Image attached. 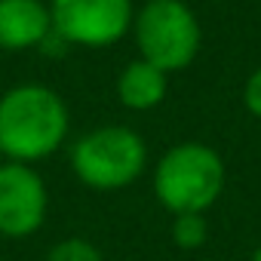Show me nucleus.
Instances as JSON below:
<instances>
[{
	"instance_id": "f257e3e1",
	"label": "nucleus",
	"mask_w": 261,
	"mask_h": 261,
	"mask_svg": "<svg viewBox=\"0 0 261 261\" xmlns=\"http://www.w3.org/2000/svg\"><path fill=\"white\" fill-rule=\"evenodd\" d=\"M68 136L65 101L40 83H25L0 98V151L13 163H34L59 151Z\"/></svg>"
},
{
	"instance_id": "f03ea898",
	"label": "nucleus",
	"mask_w": 261,
	"mask_h": 261,
	"mask_svg": "<svg viewBox=\"0 0 261 261\" xmlns=\"http://www.w3.org/2000/svg\"><path fill=\"white\" fill-rule=\"evenodd\" d=\"M224 191V163L209 145L169 148L154 169V194L172 215H203Z\"/></svg>"
},
{
	"instance_id": "7ed1b4c3",
	"label": "nucleus",
	"mask_w": 261,
	"mask_h": 261,
	"mask_svg": "<svg viewBox=\"0 0 261 261\" xmlns=\"http://www.w3.org/2000/svg\"><path fill=\"white\" fill-rule=\"evenodd\" d=\"M145 163H148V148L142 136L126 126L92 129L71 151L74 175L95 191L129 188L145 172Z\"/></svg>"
},
{
	"instance_id": "20e7f679",
	"label": "nucleus",
	"mask_w": 261,
	"mask_h": 261,
	"mask_svg": "<svg viewBox=\"0 0 261 261\" xmlns=\"http://www.w3.org/2000/svg\"><path fill=\"white\" fill-rule=\"evenodd\" d=\"M136 43L142 59L160 71H181L200 49V22L181 0H151L136 16Z\"/></svg>"
},
{
	"instance_id": "39448f33",
	"label": "nucleus",
	"mask_w": 261,
	"mask_h": 261,
	"mask_svg": "<svg viewBox=\"0 0 261 261\" xmlns=\"http://www.w3.org/2000/svg\"><path fill=\"white\" fill-rule=\"evenodd\" d=\"M53 31L65 43L111 46L133 22V0H53Z\"/></svg>"
},
{
	"instance_id": "423d86ee",
	"label": "nucleus",
	"mask_w": 261,
	"mask_h": 261,
	"mask_svg": "<svg viewBox=\"0 0 261 261\" xmlns=\"http://www.w3.org/2000/svg\"><path fill=\"white\" fill-rule=\"evenodd\" d=\"M49 194L43 178L28 163L0 166V233L22 240L43 227Z\"/></svg>"
},
{
	"instance_id": "0eeeda50",
	"label": "nucleus",
	"mask_w": 261,
	"mask_h": 261,
	"mask_svg": "<svg viewBox=\"0 0 261 261\" xmlns=\"http://www.w3.org/2000/svg\"><path fill=\"white\" fill-rule=\"evenodd\" d=\"M53 16L40 0H0V49L43 46Z\"/></svg>"
},
{
	"instance_id": "6e6552de",
	"label": "nucleus",
	"mask_w": 261,
	"mask_h": 261,
	"mask_svg": "<svg viewBox=\"0 0 261 261\" xmlns=\"http://www.w3.org/2000/svg\"><path fill=\"white\" fill-rule=\"evenodd\" d=\"M117 95L133 111H151L166 95V71H160L157 65H151L145 59L129 62V68L117 80Z\"/></svg>"
},
{
	"instance_id": "1a4fd4ad",
	"label": "nucleus",
	"mask_w": 261,
	"mask_h": 261,
	"mask_svg": "<svg viewBox=\"0 0 261 261\" xmlns=\"http://www.w3.org/2000/svg\"><path fill=\"white\" fill-rule=\"evenodd\" d=\"M206 237H209V227H206L203 215H175L172 240L178 249H197L206 243Z\"/></svg>"
},
{
	"instance_id": "9d476101",
	"label": "nucleus",
	"mask_w": 261,
	"mask_h": 261,
	"mask_svg": "<svg viewBox=\"0 0 261 261\" xmlns=\"http://www.w3.org/2000/svg\"><path fill=\"white\" fill-rule=\"evenodd\" d=\"M46 261H101V252L95 243H89L83 237H68L49 249Z\"/></svg>"
},
{
	"instance_id": "9b49d317",
	"label": "nucleus",
	"mask_w": 261,
	"mask_h": 261,
	"mask_svg": "<svg viewBox=\"0 0 261 261\" xmlns=\"http://www.w3.org/2000/svg\"><path fill=\"white\" fill-rule=\"evenodd\" d=\"M243 101L249 108V114H255L261 120V68L246 80V89H243Z\"/></svg>"
},
{
	"instance_id": "f8f14e48",
	"label": "nucleus",
	"mask_w": 261,
	"mask_h": 261,
	"mask_svg": "<svg viewBox=\"0 0 261 261\" xmlns=\"http://www.w3.org/2000/svg\"><path fill=\"white\" fill-rule=\"evenodd\" d=\"M249 261H261V246H258V249H255V255H252V258H249Z\"/></svg>"
},
{
	"instance_id": "ddd939ff",
	"label": "nucleus",
	"mask_w": 261,
	"mask_h": 261,
	"mask_svg": "<svg viewBox=\"0 0 261 261\" xmlns=\"http://www.w3.org/2000/svg\"><path fill=\"white\" fill-rule=\"evenodd\" d=\"M0 166H4V151H0Z\"/></svg>"
}]
</instances>
